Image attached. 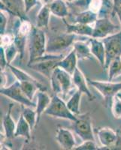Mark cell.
I'll list each match as a JSON object with an SVG mask.
<instances>
[{
  "instance_id": "23",
  "label": "cell",
  "mask_w": 121,
  "mask_h": 150,
  "mask_svg": "<svg viewBox=\"0 0 121 150\" xmlns=\"http://www.w3.org/2000/svg\"><path fill=\"white\" fill-rule=\"evenodd\" d=\"M52 14L60 18H64L68 16V8L63 0H53L49 5Z\"/></svg>"
},
{
  "instance_id": "2",
  "label": "cell",
  "mask_w": 121,
  "mask_h": 150,
  "mask_svg": "<svg viewBox=\"0 0 121 150\" xmlns=\"http://www.w3.org/2000/svg\"><path fill=\"white\" fill-rule=\"evenodd\" d=\"M63 58V54H50L49 56L44 55L33 62L29 65V67L51 79L53 71L57 67L58 62Z\"/></svg>"
},
{
  "instance_id": "18",
  "label": "cell",
  "mask_w": 121,
  "mask_h": 150,
  "mask_svg": "<svg viewBox=\"0 0 121 150\" xmlns=\"http://www.w3.org/2000/svg\"><path fill=\"white\" fill-rule=\"evenodd\" d=\"M66 25V33H73V34L80 35L89 36L92 38L93 33V27L88 24L77 23L69 24L65 22Z\"/></svg>"
},
{
  "instance_id": "10",
  "label": "cell",
  "mask_w": 121,
  "mask_h": 150,
  "mask_svg": "<svg viewBox=\"0 0 121 150\" xmlns=\"http://www.w3.org/2000/svg\"><path fill=\"white\" fill-rule=\"evenodd\" d=\"M73 128L75 133L84 141L95 140L91 120L89 114H84L80 116V118H78V120L74 122Z\"/></svg>"
},
{
  "instance_id": "26",
  "label": "cell",
  "mask_w": 121,
  "mask_h": 150,
  "mask_svg": "<svg viewBox=\"0 0 121 150\" xmlns=\"http://www.w3.org/2000/svg\"><path fill=\"white\" fill-rule=\"evenodd\" d=\"M108 80L111 81L114 77L121 74V57L114 59L108 65Z\"/></svg>"
},
{
  "instance_id": "27",
  "label": "cell",
  "mask_w": 121,
  "mask_h": 150,
  "mask_svg": "<svg viewBox=\"0 0 121 150\" xmlns=\"http://www.w3.org/2000/svg\"><path fill=\"white\" fill-rule=\"evenodd\" d=\"M8 67H9V68L11 70V71L12 72V74L14 75V77L17 78V80L20 81V82L21 81H33V82L36 83L38 82L37 80H36L34 77L30 76L29 74L26 73L25 71L16 68V67L13 66L11 64L8 65Z\"/></svg>"
},
{
  "instance_id": "7",
  "label": "cell",
  "mask_w": 121,
  "mask_h": 150,
  "mask_svg": "<svg viewBox=\"0 0 121 150\" xmlns=\"http://www.w3.org/2000/svg\"><path fill=\"white\" fill-rule=\"evenodd\" d=\"M75 37V34L68 33L52 36L47 41V52L49 54H57L74 44Z\"/></svg>"
},
{
  "instance_id": "25",
  "label": "cell",
  "mask_w": 121,
  "mask_h": 150,
  "mask_svg": "<svg viewBox=\"0 0 121 150\" xmlns=\"http://www.w3.org/2000/svg\"><path fill=\"white\" fill-rule=\"evenodd\" d=\"M81 95L82 92H80L79 90H77L66 103L68 109L72 111L74 114H79L80 113V104Z\"/></svg>"
},
{
  "instance_id": "9",
  "label": "cell",
  "mask_w": 121,
  "mask_h": 150,
  "mask_svg": "<svg viewBox=\"0 0 121 150\" xmlns=\"http://www.w3.org/2000/svg\"><path fill=\"white\" fill-rule=\"evenodd\" d=\"M121 29L118 26L113 23L107 17L98 18L95 22L92 38H104L111 35L120 32Z\"/></svg>"
},
{
  "instance_id": "34",
  "label": "cell",
  "mask_w": 121,
  "mask_h": 150,
  "mask_svg": "<svg viewBox=\"0 0 121 150\" xmlns=\"http://www.w3.org/2000/svg\"><path fill=\"white\" fill-rule=\"evenodd\" d=\"M26 12L28 13L38 3V0H23Z\"/></svg>"
},
{
  "instance_id": "14",
  "label": "cell",
  "mask_w": 121,
  "mask_h": 150,
  "mask_svg": "<svg viewBox=\"0 0 121 150\" xmlns=\"http://www.w3.org/2000/svg\"><path fill=\"white\" fill-rule=\"evenodd\" d=\"M72 80H73L74 85L77 87L78 90H79L82 93L86 94L90 101L93 99V96L87 86V80L84 77V74L82 73L81 71L78 67L72 74Z\"/></svg>"
},
{
  "instance_id": "5",
  "label": "cell",
  "mask_w": 121,
  "mask_h": 150,
  "mask_svg": "<svg viewBox=\"0 0 121 150\" xmlns=\"http://www.w3.org/2000/svg\"><path fill=\"white\" fill-rule=\"evenodd\" d=\"M102 41L105 49V65L104 68L106 69L113 59L121 57V30L104 38Z\"/></svg>"
},
{
  "instance_id": "40",
  "label": "cell",
  "mask_w": 121,
  "mask_h": 150,
  "mask_svg": "<svg viewBox=\"0 0 121 150\" xmlns=\"http://www.w3.org/2000/svg\"></svg>"
},
{
  "instance_id": "21",
  "label": "cell",
  "mask_w": 121,
  "mask_h": 150,
  "mask_svg": "<svg viewBox=\"0 0 121 150\" xmlns=\"http://www.w3.org/2000/svg\"><path fill=\"white\" fill-rule=\"evenodd\" d=\"M74 50L76 52L78 59H92V53L90 45L84 41H75L73 44Z\"/></svg>"
},
{
  "instance_id": "11",
  "label": "cell",
  "mask_w": 121,
  "mask_h": 150,
  "mask_svg": "<svg viewBox=\"0 0 121 150\" xmlns=\"http://www.w3.org/2000/svg\"><path fill=\"white\" fill-rule=\"evenodd\" d=\"M1 8H5L11 14L21 20H26V12L23 0H1Z\"/></svg>"
},
{
  "instance_id": "30",
  "label": "cell",
  "mask_w": 121,
  "mask_h": 150,
  "mask_svg": "<svg viewBox=\"0 0 121 150\" xmlns=\"http://www.w3.org/2000/svg\"><path fill=\"white\" fill-rule=\"evenodd\" d=\"M111 112L117 119L121 118V98L116 95L111 101Z\"/></svg>"
},
{
  "instance_id": "31",
  "label": "cell",
  "mask_w": 121,
  "mask_h": 150,
  "mask_svg": "<svg viewBox=\"0 0 121 150\" xmlns=\"http://www.w3.org/2000/svg\"><path fill=\"white\" fill-rule=\"evenodd\" d=\"M75 150H95L99 149L95 140H85L78 146L75 147Z\"/></svg>"
},
{
  "instance_id": "33",
  "label": "cell",
  "mask_w": 121,
  "mask_h": 150,
  "mask_svg": "<svg viewBox=\"0 0 121 150\" xmlns=\"http://www.w3.org/2000/svg\"><path fill=\"white\" fill-rule=\"evenodd\" d=\"M0 65H1V71H4L5 68L8 66L7 59L5 56V48L2 45L0 47Z\"/></svg>"
},
{
  "instance_id": "3",
  "label": "cell",
  "mask_w": 121,
  "mask_h": 150,
  "mask_svg": "<svg viewBox=\"0 0 121 150\" xmlns=\"http://www.w3.org/2000/svg\"><path fill=\"white\" fill-rule=\"evenodd\" d=\"M72 75L70 74L63 68L56 67L53 71L51 81V87L53 92L56 94H63L65 96L72 87L73 83Z\"/></svg>"
},
{
  "instance_id": "17",
  "label": "cell",
  "mask_w": 121,
  "mask_h": 150,
  "mask_svg": "<svg viewBox=\"0 0 121 150\" xmlns=\"http://www.w3.org/2000/svg\"><path fill=\"white\" fill-rule=\"evenodd\" d=\"M51 98L44 90H38L37 92V104L36 107V111L37 112V123L39 122L41 115L48 108Z\"/></svg>"
},
{
  "instance_id": "28",
  "label": "cell",
  "mask_w": 121,
  "mask_h": 150,
  "mask_svg": "<svg viewBox=\"0 0 121 150\" xmlns=\"http://www.w3.org/2000/svg\"><path fill=\"white\" fill-rule=\"evenodd\" d=\"M24 119L29 123L31 129L33 130L36 126L37 123V112L36 110H33L30 107H26L23 110L22 112Z\"/></svg>"
},
{
  "instance_id": "8",
  "label": "cell",
  "mask_w": 121,
  "mask_h": 150,
  "mask_svg": "<svg viewBox=\"0 0 121 150\" xmlns=\"http://www.w3.org/2000/svg\"><path fill=\"white\" fill-rule=\"evenodd\" d=\"M87 82L95 89H97L103 96L105 100L108 103L111 102L113 98L121 91V82L112 83L109 80L107 82H102L90 79H87Z\"/></svg>"
},
{
  "instance_id": "32",
  "label": "cell",
  "mask_w": 121,
  "mask_h": 150,
  "mask_svg": "<svg viewBox=\"0 0 121 150\" xmlns=\"http://www.w3.org/2000/svg\"><path fill=\"white\" fill-rule=\"evenodd\" d=\"M0 33L1 35H5V31H6V28H7V23L8 20L7 17L4 14L3 11L1 10V13H0Z\"/></svg>"
},
{
  "instance_id": "13",
  "label": "cell",
  "mask_w": 121,
  "mask_h": 150,
  "mask_svg": "<svg viewBox=\"0 0 121 150\" xmlns=\"http://www.w3.org/2000/svg\"><path fill=\"white\" fill-rule=\"evenodd\" d=\"M97 136L99 142L103 147H112L114 144H116L118 138V134L110 128H99L97 131Z\"/></svg>"
},
{
  "instance_id": "12",
  "label": "cell",
  "mask_w": 121,
  "mask_h": 150,
  "mask_svg": "<svg viewBox=\"0 0 121 150\" xmlns=\"http://www.w3.org/2000/svg\"><path fill=\"white\" fill-rule=\"evenodd\" d=\"M56 139L60 146L65 150L74 149L75 147V140L69 130L60 127L56 131Z\"/></svg>"
},
{
  "instance_id": "35",
  "label": "cell",
  "mask_w": 121,
  "mask_h": 150,
  "mask_svg": "<svg viewBox=\"0 0 121 150\" xmlns=\"http://www.w3.org/2000/svg\"><path fill=\"white\" fill-rule=\"evenodd\" d=\"M114 11H115V13L117 14V15L118 19H119L120 22L121 23V6L116 8H114Z\"/></svg>"
},
{
  "instance_id": "1",
  "label": "cell",
  "mask_w": 121,
  "mask_h": 150,
  "mask_svg": "<svg viewBox=\"0 0 121 150\" xmlns=\"http://www.w3.org/2000/svg\"><path fill=\"white\" fill-rule=\"evenodd\" d=\"M47 52V39L44 31L33 27L29 34V63L44 56Z\"/></svg>"
},
{
  "instance_id": "39",
  "label": "cell",
  "mask_w": 121,
  "mask_h": 150,
  "mask_svg": "<svg viewBox=\"0 0 121 150\" xmlns=\"http://www.w3.org/2000/svg\"><path fill=\"white\" fill-rule=\"evenodd\" d=\"M66 1H68V2H72V1H74V0H66Z\"/></svg>"
},
{
  "instance_id": "22",
  "label": "cell",
  "mask_w": 121,
  "mask_h": 150,
  "mask_svg": "<svg viewBox=\"0 0 121 150\" xmlns=\"http://www.w3.org/2000/svg\"><path fill=\"white\" fill-rule=\"evenodd\" d=\"M31 131H32V129H31L30 126H29V123L24 119L23 114H21L17 123L15 133H14V137H25L27 140H29L31 137Z\"/></svg>"
},
{
  "instance_id": "37",
  "label": "cell",
  "mask_w": 121,
  "mask_h": 150,
  "mask_svg": "<svg viewBox=\"0 0 121 150\" xmlns=\"http://www.w3.org/2000/svg\"><path fill=\"white\" fill-rule=\"evenodd\" d=\"M53 0H42V2H44V5H49L50 4L53 2Z\"/></svg>"
},
{
  "instance_id": "29",
  "label": "cell",
  "mask_w": 121,
  "mask_h": 150,
  "mask_svg": "<svg viewBox=\"0 0 121 150\" xmlns=\"http://www.w3.org/2000/svg\"><path fill=\"white\" fill-rule=\"evenodd\" d=\"M18 52V49H17V46L15 45L14 41L11 44H10V45H7L6 48L5 49V56H6V59H7L8 65L11 63V62L14 59Z\"/></svg>"
},
{
  "instance_id": "24",
  "label": "cell",
  "mask_w": 121,
  "mask_h": 150,
  "mask_svg": "<svg viewBox=\"0 0 121 150\" xmlns=\"http://www.w3.org/2000/svg\"><path fill=\"white\" fill-rule=\"evenodd\" d=\"M98 16H99V14L89 9V10L84 11L78 14L75 17V23L90 25V24L95 23V21H97Z\"/></svg>"
},
{
  "instance_id": "19",
  "label": "cell",
  "mask_w": 121,
  "mask_h": 150,
  "mask_svg": "<svg viewBox=\"0 0 121 150\" xmlns=\"http://www.w3.org/2000/svg\"><path fill=\"white\" fill-rule=\"evenodd\" d=\"M12 107H13V104H11L9 106V110H8L7 113L5 114V116H4L3 120H2L5 135L6 138L8 139H11L14 137V133H15L16 126H17V125H15V122H14L11 117V115Z\"/></svg>"
},
{
  "instance_id": "38",
  "label": "cell",
  "mask_w": 121,
  "mask_h": 150,
  "mask_svg": "<svg viewBox=\"0 0 121 150\" xmlns=\"http://www.w3.org/2000/svg\"><path fill=\"white\" fill-rule=\"evenodd\" d=\"M117 96H119V97L120 98H121V93H120V92H118V93L117 94Z\"/></svg>"
},
{
  "instance_id": "36",
  "label": "cell",
  "mask_w": 121,
  "mask_h": 150,
  "mask_svg": "<svg viewBox=\"0 0 121 150\" xmlns=\"http://www.w3.org/2000/svg\"><path fill=\"white\" fill-rule=\"evenodd\" d=\"M114 2V9L121 6V0H113Z\"/></svg>"
},
{
  "instance_id": "15",
  "label": "cell",
  "mask_w": 121,
  "mask_h": 150,
  "mask_svg": "<svg viewBox=\"0 0 121 150\" xmlns=\"http://www.w3.org/2000/svg\"><path fill=\"white\" fill-rule=\"evenodd\" d=\"M90 47L93 56L97 59L102 66L104 68L105 65V49L102 41H100L97 38H91L90 41Z\"/></svg>"
},
{
  "instance_id": "16",
  "label": "cell",
  "mask_w": 121,
  "mask_h": 150,
  "mask_svg": "<svg viewBox=\"0 0 121 150\" xmlns=\"http://www.w3.org/2000/svg\"><path fill=\"white\" fill-rule=\"evenodd\" d=\"M78 57L75 50L70 52L66 56L63 57L57 63V67L63 68L70 74L72 75L77 68Z\"/></svg>"
},
{
  "instance_id": "20",
  "label": "cell",
  "mask_w": 121,
  "mask_h": 150,
  "mask_svg": "<svg viewBox=\"0 0 121 150\" xmlns=\"http://www.w3.org/2000/svg\"><path fill=\"white\" fill-rule=\"evenodd\" d=\"M51 11L49 8V5H44L38 13L37 18H36V27L42 29V28L48 27L51 18Z\"/></svg>"
},
{
  "instance_id": "4",
  "label": "cell",
  "mask_w": 121,
  "mask_h": 150,
  "mask_svg": "<svg viewBox=\"0 0 121 150\" xmlns=\"http://www.w3.org/2000/svg\"><path fill=\"white\" fill-rule=\"evenodd\" d=\"M44 113L56 118L68 120L72 122H75L78 120V117L75 116V114H74L68 109L66 103L64 102L63 99L60 98L57 95L52 97L51 101Z\"/></svg>"
},
{
  "instance_id": "6",
  "label": "cell",
  "mask_w": 121,
  "mask_h": 150,
  "mask_svg": "<svg viewBox=\"0 0 121 150\" xmlns=\"http://www.w3.org/2000/svg\"><path fill=\"white\" fill-rule=\"evenodd\" d=\"M0 93L2 96L11 99L16 102L20 103L25 107H30V108L36 107V104H35L30 99L28 98L27 96L24 94L21 88V83L18 80L8 87H1Z\"/></svg>"
}]
</instances>
